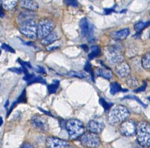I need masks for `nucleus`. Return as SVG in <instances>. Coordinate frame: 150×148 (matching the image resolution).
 <instances>
[{"label": "nucleus", "instance_id": "30", "mask_svg": "<svg viewBox=\"0 0 150 148\" xmlns=\"http://www.w3.org/2000/svg\"><path fill=\"white\" fill-rule=\"evenodd\" d=\"M1 48L3 50H4L7 52H11V53H14L16 52L14 49H13L12 48H11L10 46H9L8 44H5V43H3L1 45Z\"/></svg>", "mask_w": 150, "mask_h": 148}, {"label": "nucleus", "instance_id": "24", "mask_svg": "<svg viewBox=\"0 0 150 148\" xmlns=\"http://www.w3.org/2000/svg\"><path fill=\"white\" fill-rule=\"evenodd\" d=\"M68 76L71 77H74V78H77L80 79H85L87 76L85 73L81 71H70L68 73Z\"/></svg>", "mask_w": 150, "mask_h": 148}, {"label": "nucleus", "instance_id": "11", "mask_svg": "<svg viewBox=\"0 0 150 148\" xmlns=\"http://www.w3.org/2000/svg\"><path fill=\"white\" fill-rule=\"evenodd\" d=\"M46 146L50 148H66L69 147V143L65 140L50 137L46 139Z\"/></svg>", "mask_w": 150, "mask_h": 148}, {"label": "nucleus", "instance_id": "45", "mask_svg": "<svg viewBox=\"0 0 150 148\" xmlns=\"http://www.w3.org/2000/svg\"><path fill=\"white\" fill-rule=\"evenodd\" d=\"M149 36H150V33H149Z\"/></svg>", "mask_w": 150, "mask_h": 148}, {"label": "nucleus", "instance_id": "20", "mask_svg": "<svg viewBox=\"0 0 150 148\" xmlns=\"http://www.w3.org/2000/svg\"><path fill=\"white\" fill-rule=\"evenodd\" d=\"M142 65L145 70L150 71V52L146 53L143 57L142 60Z\"/></svg>", "mask_w": 150, "mask_h": 148}, {"label": "nucleus", "instance_id": "21", "mask_svg": "<svg viewBox=\"0 0 150 148\" xmlns=\"http://www.w3.org/2000/svg\"><path fill=\"white\" fill-rule=\"evenodd\" d=\"M59 85V80H54L53 83L49 84L48 86H47V89H48V92L50 94H53V93H55L58 89Z\"/></svg>", "mask_w": 150, "mask_h": 148}, {"label": "nucleus", "instance_id": "40", "mask_svg": "<svg viewBox=\"0 0 150 148\" xmlns=\"http://www.w3.org/2000/svg\"><path fill=\"white\" fill-rule=\"evenodd\" d=\"M21 147H34L33 145L30 144V143H24Z\"/></svg>", "mask_w": 150, "mask_h": 148}, {"label": "nucleus", "instance_id": "43", "mask_svg": "<svg viewBox=\"0 0 150 148\" xmlns=\"http://www.w3.org/2000/svg\"><path fill=\"white\" fill-rule=\"evenodd\" d=\"M1 126L2 124H3V120L2 117H1Z\"/></svg>", "mask_w": 150, "mask_h": 148}, {"label": "nucleus", "instance_id": "19", "mask_svg": "<svg viewBox=\"0 0 150 148\" xmlns=\"http://www.w3.org/2000/svg\"><path fill=\"white\" fill-rule=\"evenodd\" d=\"M91 52L88 57L90 60H93L100 54V49L98 46H93L91 47Z\"/></svg>", "mask_w": 150, "mask_h": 148}, {"label": "nucleus", "instance_id": "23", "mask_svg": "<svg viewBox=\"0 0 150 148\" xmlns=\"http://www.w3.org/2000/svg\"><path fill=\"white\" fill-rule=\"evenodd\" d=\"M150 25V21L139 22L134 25V29L137 32H140Z\"/></svg>", "mask_w": 150, "mask_h": 148}, {"label": "nucleus", "instance_id": "3", "mask_svg": "<svg viewBox=\"0 0 150 148\" xmlns=\"http://www.w3.org/2000/svg\"><path fill=\"white\" fill-rule=\"evenodd\" d=\"M135 135L142 146H150V124L145 121L139 122L137 125Z\"/></svg>", "mask_w": 150, "mask_h": 148}, {"label": "nucleus", "instance_id": "32", "mask_svg": "<svg viewBox=\"0 0 150 148\" xmlns=\"http://www.w3.org/2000/svg\"><path fill=\"white\" fill-rule=\"evenodd\" d=\"M9 70L12 72H14L16 73H17L18 75L19 74H22L23 72L22 68H11L9 69Z\"/></svg>", "mask_w": 150, "mask_h": 148}, {"label": "nucleus", "instance_id": "17", "mask_svg": "<svg viewBox=\"0 0 150 148\" xmlns=\"http://www.w3.org/2000/svg\"><path fill=\"white\" fill-rule=\"evenodd\" d=\"M58 39V35L55 32H52L42 39V43L45 46H49L55 42Z\"/></svg>", "mask_w": 150, "mask_h": 148}, {"label": "nucleus", "instance_id": "2", "mask_svg": "<svg viewBox=\"0 0 150 148\" xmlns=\"http://www.w3.org/2000/svg\"><path fill=\"white\" fill-rule=\"evenodd\" d=\"M65 129L67 131L69 138L72 140L79 138L85 133L83 124L77 119H71L66 121Z\"/></svg>", "mask_w": 150, "mask_h": 148}, {"label": "nucleus", "instance_id": "41", "mask_svg": "<svg viewBox=\"0 0 150 148\" xmlns=\"http://www.w3.org/2000/svg\"><path fill=\"white\" fill-rule=\"evenodd\" d=\"M113 11V9H105V14H110V13H111Z\"/></svg>", "mask_w": 150, "mask_h": 148}, {"label": "nucleus", "instance_id": "37", "mask_svg": "<svg viewBox=\"0 0 150 148\" xmlns=\"http://www.w3.org/2000/svg\"><path fill=\"white\" fill-rule=\"evenodd\" d=\"M38 109H39L40 111H42V112H43L44 113H45V114H47V116H51V117H53L52 114H51V112H50L49 111H47L43 110L42 108H41V107H38Z\"/></svg>", "mask_w": 150, "mask_h": 148}, {"label": "nucleus", "instance_id": "29", "mask_svg": "<svg viewBox=\"0 0 150 148\" xmlns=\"http://www.w3.org/2000/svg\"><path fill=\"white\" fill-rule=\"evenodd\" d=\"M17 104L21 103H26V90H23L22 94L20 95L16 101Z\"/></svg>", "mask_w": 150, "mask_h": 148}, {"label": "nucleus", "instance_id": "10", "mask_svg": "<svg viewBox=\"0 0 150 148\" xmlns=\"http://www.w3.org/2000/svg\"><path fill=\"white\" fill-rule=\"evenodd\" d=\"M80 28L81 35L89 39H93L94 32L93 26L90 24L86 18L81 19L80 22Z\"/></svg>", "mask_w": 150, "mask_h": 148}, {"label": "nucleus", "instance_id": "12", "mask_svg": "<svg viewBox=\"0 0 150 148\" xmlns=\"http://www.w3.org/2000/svg\"><path fill=\"white\" fill-rule=\"evenodd\" d=\"M115 72L120 78H125L130 75L131 68L127 63L122 62L117 64L115 68Z\"/></svg>", "mask_w": 150, "mask_h": 148}, {"label": "nucleus", "instance_id": "7", "mask_svg": "<svg viewBox=\"0 0 150 148\" xmlns=\"http://www.w3.org/2000/svg\"><path fill=\"white\" fill-rule=\"evenodd\" d=\"M55 27V23L49 18H44L40 21L38 25V38L44 39L52 32Z\"/></svg>", "mask_w": 150, "mask_h": 148}, {"label": "nucleus", "instance_id": "33", "mask_svg": "<svg viewBox=\"0 0 150 148\" xmlns=\"http://www.w3.org/2000/svg\"><path fill=\"white\" fill-rule=\"evenodd\" d=\"M35 75H33V74H31V73H26L25 74V76L23 77V80H26V81H29L30 80H31Z\"/></svg>", "mask_w": 150, "mask_h": 148}, {"label": "nucleus", "instance_id": "31", "mask_svg": "<svg viewBox=\"0 0 150 148\" xmlns=\"http://www.w3.org/2000/svg\"><path fill=\"white\" fill-rule=\"evenodd\" d=\"M64 3L67 5L76 8L78 6V2L77 0H64Z\"/></svg>", "mask_w": 150, "mask_h": 148}, {"label": "nucleus", "instance_id": "16", "mask_svg": "<svg viewBox=\"0 0 150 148\" xmlns=\"http://www.w3.org/2000/svg\"><path fill=\"white\" fill-rule=\"evenodd\" d=\"M129 33H130V31H129V28H124L114 33L113 35V38L116 40L121 41V40L125 39L129 36Z\"/></svg>", "mask_w": 150, "mask_h": 148}, {"label": "nucleus", "instance_id": "27", "mask_svg": "<svg viewBox=\"0 0 150 148\" xmlns=\"http://www.w3.org/2000/svg\"><path fill=\"white\" fill-rule=\"evenodd\" d=\"M84 70L90 74V75L91 76V78H92V80H93V81H94V72L93 71V68H92V66L91 65V63L89 62H87L85 64V66H84Z\"/></svg>", "mask_w": 150, "mask_h": 148}, {"label": "nucleus", "instance_id": "34", "mask_svg": "<svg viewBox=\"0 0 150 148\" xmlns=\"http://www.w3.org/2000/svg\"><path fill=\"white\" fill-rule=\"evenodd\" d=\"M125 98H128V99H134V100H136L137 101V102H138L140 104H141L142 106H146V105H144V103H143V102H142L141 100H140L137 97H135V96H126V97H125Z\"/></svg>", "mask_w": 150, "mask_h": 148}, {"label": "nucleus", "instance_id": "15", "mask_svg": "<svg viewBox=\"0 0 150 148\" xmlns=\"http://www.w3.org/2000/svg\"><path fill=\"white\" fill-rule=\"evenodd\" d=\"M20 6L28 11H36L39 8L38 3L34 0H21Z\"/></svg>", "mask_w": 150, "mask_h": 148}, {"label": "nucleus", "instance_id": "4", "mask_svg": "<svg viewBox=\"0 0 150 148\" xmlns=\"http://www.w3.org/2000/svg\"><path fill=\"white\" fill-rule=\"evenodd\" d=\"M19 31L26 38L35 39L38 37V25L33 19L20 23Z\"/></svg>", "mask_w": 150, "mask_h": 148}, {"label": "nucleus", "instance_id": "13", "mask_svg": "<svg viewBox=\"0 0 150 148\" xmlns=\"http://www.w3.org/2000/svg\"><path fill=\"white\" fill-rule=\"evenodd\" d=\"M104 123L97 119L91 120L88 124V129L89 131L97 134L100 133L104 130Z\"/></svg>", "mask_w": 150, "mask_h": 148}, {"label": "nucleus", "instance_id": "26", "mask_svg": "<svg viewBox=\"0 0 150 148\" xmlns=\"http://www.w3.org/2000/svg\"><path fill=\"white\" fill-rule=\"evenodd\" d=\"M99 103L101 105V106L104 107V109L107 111L110 110L112 106L113 105L111 103H108L103 98H100L99 99Z\"/></svg>", "mask_w": 150, "mask_h": 148}, {"label": "nucleus", "instance_id": "6", "mask_svg": "<svg viewBox=\"0 0 150 148\" xmlns=\"http://www.w3.org/2000/svg\"><path fill=\"white\" fill-rule=\"evenodd\" d=\"M79 139L81 144L86 147H97L100 144V139L98 134L91 132L84 133Z\"/></svg>", "mask_w": 150, "mask_h": 148}, {"label": "nucleus", "instance_id": "14", "mask_svg": "<svg viewBox=\"0 0 150 148\" xmlns=\"http://www.w3.org/2000/svg\"><path fill=\"white\" fill-rule=\"evenodd\" d=\"M96 74L98 76L102 77L106 79L110 80L113 78V73L112 71L106 68L105 66L103 68H97L96 70Z\"/></svg>", "mask_w": 150, "mask_h": 148}, {"label": "nucleus", "instance_id": "1", "mask_svg": "<svg viewBox=\"0 0 150 148\" xmlns=\"http://www.w3.org/2000/svg\"><path fill=\"white\" fill-rule=\"evenodd\" d=\"M130 116V112L126 107L122 105H117L108 112L107 120L112 125L121 124L127 120Z\"/></svg>", "mask_w": 150, "mask_h": 148}, {"label": "nucleus", "instance_id": "22", "mask_svg": "<svg viewBox=\"0 0 150 148\" xmlns=\"http://www.w3.org/2000/svg\"><path fill=\"white\" fill-rule=\"evenodd\" d=\"M110 93L112 95H115L116 93H117L121 91H122V89L121 88V86L120 84L117 82H113L110 84Z\"/></svg>", "mask_w": 150, "mask_h": 148}, {"label": "nucleus", "instance_id": "35", "mask_svg": "<svg viewBox=\"0 0 150 148\" xmlns=\"http://www.w3.org/2000/svg\"><path fill=\"white\" fill-rule=\"evenodd\" d=\"M36 71L38 73H42V74L46 73V71H45V69L43 68V67L40 66H38V68H36Z\"/></svg>", "mask_w": 150, "mask_h": 148}, {"label": "nucleus", "instance_id": "25", "mask_svg": "<svg viewBox=\"0 0 150 148\" xmlns=\"http://www.w3.org/2000/svg\"><path fill=\"white\" fill-rule=\"evenodd\" d=\"M36 83H40L42 84H46V80L42 77H40V76L36 77L35 76L31 80H30L29 81H28V85H30V84Z\"/></svg>", "mask_w": 150, "mask_h": 148}, {"label": "nucleus", "instance_id": "28", "mask_svg": "<svg viewBox=\"0 0 150 148\" xmlns=\"http://www.w3.org/2000/svg\"><path fill=\"white\" fill-rule=\"evenodd\" d=\"M126 84L129 87H136L139 84V81L137 79L132 78L129 79L127 80Z\"/></svg>", "mask_w": 150, "mask_h": 148}, {"label": "nucleus", "instance_id": "36", "mask_svg": "<svg viewBox=\"0 0 150 148\" xmlns=\"http://www.w3.org/2000/svg\"><path fill=\"white\" fill-rule=\"evenodd\" d=\"M146 83H145L144 85H142L140 87H139V88H138V89H137L136 90H135L134 91H135V92H142V91L145 90V89H146Z\"/></svg>", "mask_w": 150, "mask_h": 148}, {"label": "nucleus", "instance_id": "8", "mask_svg": "<svg viewBox=\"0 0 150 148\" xmlns=\"http://www.w3.org/2000/svg\"><path fill=\"white\" fill-rule=\"evenodd\" d=\"M30 123L33 129L38 131L45 132L49 130V127L47 118L39 114H36L33 116L30 120Z\"/></svg>", "mask_w": 150, "mask_h": 148}, {"label": "nucleus", "instance_id": "38", "mask_svg": "<svg viewBox=\"0 0 150 148\" xmlns=\"http://www.w3.org/2000/svg\"><path fill=\"white\" fill-rule=\"evenodd\" d=\"M21 61H22V62L24 65H25L27 67H28V68H29L30 69H33V67H32V66H31V63H30V62H24V61H22V60H21Z\"/></svg>", "mask_w": 150, "mask_h": 148}, {"label": "nucleus", "instance_id": "42", "mask_svg": "<svg viewBox=\"0 0 150 148\" xmlns=\"http://www.w3.org/2000/svg\"><path fill=\"white\" fill-rule=\"evenodd\" d=\"M9 105V100H8V101H7V102L5 103L4 108H7V107H8V106Z\"/></svg>", "mask_w": 150, "mask_h": 148}, {"label": "nucleus", "instance_id": "9", "mask_svg": "<svg viewBox=\"0 0 150 148\" xmlns=\"http://www.w3.org/2000/svg\"><path fill=\"white\" fill-rule=\"evenodd\" d=\"M137 125V123L134 120L127 119L120 124V133L125 137L133 136L136 133Z\"/></svg>", "mask_w": 150, "mask_h": 148}, {"label": "nucleus", "instance_id": "5", "mask_svg": "<svg viewBox=\"0 0 150 148\" xmlns=\"http://www.w3.org/2000/svg\"><path fill=\"white\" fill-rule=\"evenodd\" d=\"M105 58L110 64H118L123 61L124 57L121 48L117 45L108 47L105 52Z\"/></svg>", "mask_w": 150, "mask_h": 148}, {"label": "nucleus", "instance_id": "18", "mask_svg": "<svg viewBox=\"0 0 150 148\" xmlns=\"http://www.w3.org/2000/svg\"><path fill=\"white\" fill-rule=\"evenodd\" d=\"M18 0H1L2 7L7 10L11 11L16 7Z\"/></svg>", "mask_w": 150, "mask_h": 148}, {"label": "nucleus", "instance_id": "39", "mask_svg": "<svg viewBox=\"0 0 150 148\" xmlns=\"http://www.w3.org/2000/svg\"><path fill=\"white\" fill-rule=\"evenodd\" d=\"M81 48H82L85 52H88V51H89V48H88V46L86 45V44H82L81 45Z\"/></svg>", "mask_w": 150, "mask_h": 148}, {"label": "nucleus", "instance_id": "44", "mask_svg": "<svg viewBox=\"0 0 150 148\" xmlns=\"http://www.w3.org/2000/svg\"><path fill=\"white\" fill-rule=\"evenodd\" d=\"M149 16H150V11H149Z\"/></svg>", "mask_w": 150, "mask_h": 148}]
</instances>
